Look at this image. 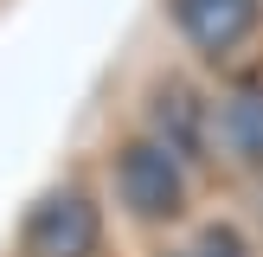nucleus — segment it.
<instances>
[{
  "label": "nucleus",
  "instance_id": "20e7f679",
  "mask_svg": "<svg viewBox=\"0 0 263 257\" xmlns=\"http://www.w3.org/2000/svg\"><path fill=\"white\" fill-rule=\"evenodd\" d=\"M154 135H167L180 154L205 148V109H199V97H193V84L161 77V90H154Z\"/></svg>",
  "mask_w": 263,
  "mask_h": 257
},
{
  "label": "nucleus",
  "instance_id": "f03ea898",
  "mask_svg": "<svg viewBox=\"0 0 263 257\" xmlns=\"http://www.w3.org/2000/svg\"><path fill=\"white\" fill-rule=\"evenodd\" d=\"M103 212L84 187H51L20 225V257H97Z\"/></svg>",
  "mask_w": 263,
  "mask_h": 257
},
{
  "label": "nucleus",
  "instance_id": "f257e3e1",
  "mask_svg": "<svg viewBox=\"0 0 263 257\" xmlns=\"http://www.w3.org/2000/svg\"><path fill=\"white\" fill-rule=\"evenodd\" d=\"M116 193H122V206L135 218L161 225V218H180V206H186V174H180V161L167 154V141L128 135L122 148H116Z\"/></svg>",
  "mask_w": 263,
  "mask_h": 257
},
{
  "label": "nucleus",
  "instance_id": "39448f33",
  "mask_svg": "<svg viewBox=\"0 0 263 257\" xmlns=\"http://www.w3.org/2000/svg\"><path fill=\"white\" fill-rule=\"evenodd\" d=\"M218 128L238 161H263V90H231L218 109Z\"/></svg>",
  "mask_w": 263,
  "mask_h": 257
},
{
  "label": "nucleus",
  "instance_id": "7ed1b4c3",
  "mask_svg": "<svg viewBox=\"0 0 263 257\" xmlns=\"http://www.w3.org/2000/svg\"><path fill=\"white\" fill-rule=\"evenodd\" d=\"M167 13H174L180 39H186L193 51H205V58H225V51H238L244 39L257 32L263 0H167Z\"/></svg>",
  "mask_w": 263,
  "mask_h": 257
},
{
  "label": "nucleus",
  "instance_id": "423d86ee",
  "mask_svg": "<svg viewBox=\"0 0 263 257\" xmlns=\"http://www.w3.org/2000/svg\"><path fill=\"white\" fill-rule=\"evenodd\" d=\"M193 257H251V251H244V238L231 225H205L199 238H193Z\"/></svg>",
  "mask_w": 263,
  "mask_h": 257
}]
</instances>
